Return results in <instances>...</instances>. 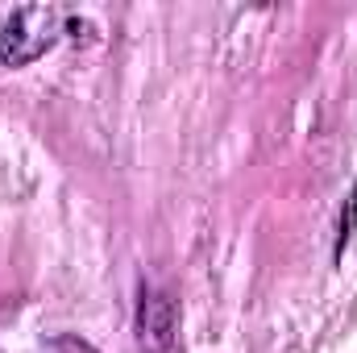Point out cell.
<instances>
[{
  "mask_svg": "<svg viewBox=\"0 0 357 353\" xmlns=\"http://www.w3.org/2000/svg\"><path fill=\"white\" fill-rule=\"evenodd\" d=\"M63 38V13L50 4H25L0 25V63L29 67Z\"/></svg>",
  "mask_w": 357,
  "mask_h": 353,
  "instance_id": "cell-1",
  "label": "cell"
},
{
  "mask_svg": "<svg viewBox=\"0 0 357 353\" xmlns=\"http://www.w3.org/2000/svg\"><path fill=\"white\" fill-rule=\"evenodd\" d=\"M178 333V308L167 291H142L137 308V341L146 353H167Z\"/></svg>",
  "mask_w": 357,
  "mask_h": 353,
  "instance_id": "cell-2",
  "label": "cell"
},
{
  "mask_svg": "<svg viewBox=\"0 0 357 353\" xmlns=\"http://www.w3.org/2000/svg\"><path fill=\"white\" fill-rule=\"evenodd\" d=\"M354 233H357V187H354V195H349V212L341 216V237H337V250H333V258L341 262L345 258V250L354 246Z\"/></svg>",
  "mask_w": 357,
  "mask_h": 353,
  "instance_id": "cell-3",
  "label": "cell"
}]
</instances>
